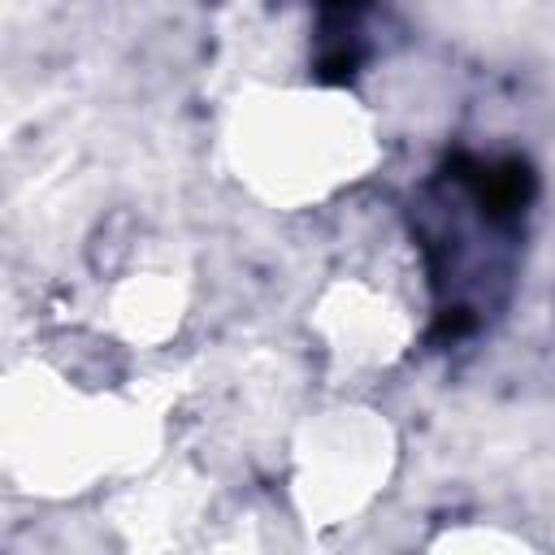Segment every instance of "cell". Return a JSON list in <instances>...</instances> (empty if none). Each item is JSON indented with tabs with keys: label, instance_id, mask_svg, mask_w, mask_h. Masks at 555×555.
<instances>
[{
	"label": "cell",
	"instance_id": "cell-1",
	"mask_svg": "<svg viewBox=\"0 0 555 555\" xmlns=\"http://www.w3.org/2000/svg\"><path fill=\"white\" fill-rule=\"evenodd\" d=\"M451 178L468 191L473 208L490 221V225H507L525 212V204L533 199V169L520 156H503V160H481V156H455L451 160Z\"/></svg>",
	"mask_w": 555,
	"mask_h": 555
},
{
	"label": "cell",
	"instance_id": "cell-2",
	"mask_svg": "<svg viewBox=\"0 0 555 555\" xmlns=\"http://www.w3.org/2000/svg\"><path fill=\"white\" fill-rule=\"evenodd\" d=\"M360 9H364V0H321V13L330 22H351Z\"/></svg>",
	"mask_w": 555,
	"mask_h": 555
}]
</instances>
